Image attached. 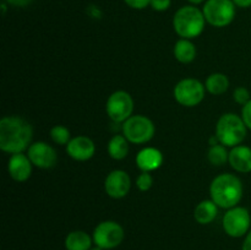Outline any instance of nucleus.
<instances>
[{
    "label": "nucleus",
    "instance_id": "nucleus-1",
    "mask_svg": "<svg viewBox=\"0 0 251 250\" xmlns=\"http://www.w3.org/2000/svg\"><path fill=\"white\" fill-rule=\"evenodd\" d=\"M29 123L19 117H5L0 122V149L9 153H21L32 140Z\"/></svg>",
    "mask_w": 251,
    "mask_h": 250
},
{
    "label": "nucleus",
    "instance_id": "nucleus-2",
    "mask_svg": "<svg viewBox=\"0 0 251 250\" xmlns=\"http://www.w3.org/2000/svg\"><path fill=\"white\" fill-rule=\"evenodd\" d=\"M210 194L213 202L220 207H235L243 198L242 181L233 174H221L211 183Z\"/></svg>",
    "mask_w": 251,
    "mask_h": 250
},
{
    "label": "nucleus",
    "instance_id": "nucleus-3",
    "mask_svg": "<svg viewBox=\"0 0 251 250\" xmlns=\"http://www.w3.org/2000/svg\"><path fill=\"white\" fill-rule=\"evenodd\" d=\"M206 19L202 10L196 5H185L176 12L173 17L174 31L185 39L195 38L202 33Z\"/></svg>",
    "mask_w": 251,
    "mask_h": 250
},
{
    "label": "nucleus",
    "instance_id": "nucleus-4",
    "mask_svg": "<svg viewBox=\"0 0 251 250\" xmlns=\"http://www.w3.org/2000/svg\"><path fill=\"white\" fill-rule=\"evenodd\" d=\"M216 135L221 145L228 147H235L242 144L247 136V125L244 120L237 114L228 113L222 115L217 123Z\"/></svg>",
    "mask_w": 251,
    "mask_h": 250
},
{
    "label": "nucleus",
    "instance_id": "nucleus-5",
    "mask_svg": "<svg viewBox=\"0 0 251 250\" xmlns=\"http://www.w3.org/2000/svg\"><path fill=\"white\" fill-rule=\"evenodd\" d=\"M206 22L215 27H226L235 17V4L233 0H206L202 7Z\"/></svg>",
    "mask_w": 251,
    "mask_h": 250
},
{
    "label": "nucleus",
    "instance_id": "nucleus-6",
    "mask_svg": "<svg viewBox=\"0 0 251 250\" xmlns=\"http://www.w3.org/2000/svg\"><path fill=\"white\" fill-rule=\"evenodd\" d=\"M123 135L132 144H145L153 137L154 125L144 115H134L123 124Z\"/></svg>",
    "mask_w": 251,
    "mask_h": 250
},
{
    "label": "nucleus",
    "instance_id": "nucleus-7",
    "mask_svg": "<svg viewBox=\"0 0 251 250\" xmlns=\"http://www.w3.org/2000/svg\"><path fill=\"white\" fill-rule=\"evenodd\" d=\"M93 243L104 250L114 249L124 239V229L114 221H104L93 230Z\"/></svg>",
    "mask_w": 251,
    "mask_h": 250
},
{
    "label": "nucleus",
    "instance_id": "nucleus-8",
    "mask_svg": "<svg viewBox=\"0 0 251 250\" xmlns=\"http://www.w3.org/2000/svg\"><path fill=\"white\" fill-rule=\"evenodd\" d=\"M251 217L245 207H232L223 217V229L229 237L240 238L249 233Z\"/></svg>",
    "mask_w": 251,
    "mask_h": 250
},
{
    "label": "nucleus",
    "instance_id": "nucleus-9",
    "mask_svg": "<svg viewBox=\"0 0 251 250\" xmlns=\"http://www.w3.org/2000/svg\"><path fill=\"white\" fill-rule=\"evenodd\" d=\"M174 97L176 102L185 107L198 105L205 97V87L195 78H184L176 83L174 88Z\"/></svg>",
    "mask_w": 251,
    "mask_h": 250
},
{
    "label": "nucleus",
    "instance_id": "nucleus-10",
    "mask_svg": "<svg viewBox=\"0 0 251 250\" xmlns=\"http://www.w3.org/2000/svg\"><path fill=\"white\" fill-rule=\"evenodd\" d=\"M134 110L131 96L125 91H117L107 100V113L114 123L126 122Z\"/></svg>",
    "mask_w": 251,
    "mask_h": 250
},
{
    "label": "nucleus",
    "instance_id": "nucleus-11",
    "mask_svg": "<svg viewBox=\"0 0 251 250\" xmlns=\"http://www.w3.org/2000/svg\"><path fill=\"white\" fill-rule=\"evenodd\" d=\"M28 158L32 164L39 168H53L58 161L55 150L46 142H34L28 149Z\"/></svg>",
    "mask_w": 251,
    "mask_h": 250
},
{
    "label": "nucleus",
    "instance_id": "nucleus-12",
    "mask_svg": "<svg viewBox=\"0 0 251 250\" xmlns=\"http://www.w3.org/2000/svg\"><path fill=\"white\" fill-rule=\"evenodd\" d=\"M131 186L130 176L124 171H113L108 174L104 181L105 193L114 199H122L127 195Z\"/></svg>",
    "mask_w": 251,
    "mask_h": 250
},
{
    "label": "nucleus",
    "instance_id": "nucleus-13",
    "mask_svg": "<svg viewBox=\"0 0 251 250\" xmlns=\"http://www.w3.org/2000/svg\"><path fill=\"white\" fill-rule=\"evenodd\" d=\"M96 147L91 139L86 136L74 137L66 145V152L76 161H87L95 154Z\"/></svg>",
    "mask_w": 251,
    "mask_h": 250
},
{
    "label": "nucleus",
    "instance_id": "nucleus-14",
    "mask_svg": "<svg viewBox=\"0 0 251 250\" xmlns=\"http://www.w3.org/2000/svg\"><path fill=\"white\" fill-rule=\"evenodd\" d=\"M9 173L16 181H26L31 176L32 162L28 156L22 153L12 154L9 161Z\"/></svg>",
    "mask_w": 251,
    "mask_h": 250
},
{
    "label": "nucleus",
    "instance_id": "nucleus-15",
    "mask_svg": "<svg viewBox=\"0 0 251 250\" xmlns=\"http://www.w3.org/2000/svg\"><path fill=\"white\" fill-rule=\"evenodd\" d=\"M163 163V154L154 147L141 150L136 157V164L142 172H152L158 169Z\"/></svg>",
    "mask_w": 251,
    "mask_h": 250
},
{
    "label": "nucleus",
    "instance_id": "nucleus-16",
    "mask_svg": "<svg viewBox=\"0 0 251 250\" xmlns=\"http://www.w3.org/2000/svg\"><path fill=\"white\" fill-rule=\"evenodd\" d=\"M228 161L235 171L249 173L251 172V149L248 146L233 147Z\"/></svg>",
    "mask_w": 251,
    "mask_h": 250
},
{
    "label": "nucleus",
    "instance_id": "nucleus-17",
    "mask_svg": "<svg viewBox=\"0 0 251 250\" xmlns=\"http://www.w3.org/2000/svg\"><path fill=\"white\" fill-rule=\"evenodd\" d=\"M92 240L83 230H74L69 233L65 238L66 250H90L92 248Z\"/></svg>",
    "mask_w": 251,
    "mask_h": 250
},
{
    "label": "nucleus",
    "instance_id": "nucleus-18",
    "mask_svg": "<svg viewBox=\"0 0 251 250\" xmlns=\"http://www.w3.org/2000/svg\"><path fill=\"white\" fill-rule=\"evenodd\" d=\"M218 213L217 205L212 200H203L196 206L194 217L200 225H208L216 218Z\"/></svg>",
    "mask_w": 251,
    "mask_h": 250
},
{
    "label": "nucleus",
    "instance_id": "nucleus-19",
    "mask_svg": "<svg viewBox=\"0 0 251 250\" xmlns=\"http://www.w3.org/2000/svg\"><path fill=\"white\" fill-rule=\"evenodd\" d=\"M174 56H176V60H179L180 63H191L196 56L195 46H194L189 39H179L176 43V46H174Z\"/></svg>",
    "mask_w": 251,
    "mask_h": 250
},
{
    "label": "nucleus",
    "instance_id": "nucleus-20",
    "mask_svg": "<svg viewBox=\"0 0 251 250\" xmlns=\"http://www.w3.org/2000/svg\"><path fill=\"white\" fill-rule=\"evenodd\" d=\"M108 152L110 157L114 159H123L126 157L129 152V145H127V139L124 135H115L110 139L108 144Z\"/></svg>",
    "mask_w": 251,
    "mask_h": 250
},
{
    "label": "nucleus",
    "instance_id": "nucleus-21",
    "mask_svg": "<svg viewBox=\"0 0 251 250\" xmlns=\"http://www.w3.org/2000/svg\"><path fill=\"white\" fill-rule=\"evenodd\" d=\"M228 87H229V80L225 74H212L206 80V88L212 95H223L228 90Z\"/></svg>",
    "mask_w": 251,
    "mask_h": 250
},
{
    "label": "nucleus",
    "instance_id": "nucleus-22",
    "mask_svg": "<svg viewBox=\"0 0 251 250\" xmlns=\"http://www.w3.org/2000/svg\"><path fill=\"white\" fill-rule=\"evenodd\" d=\"M229 158L227 150H226L225 145H215L211 146L210 151H208V161L213 164V166H222Z\"/></svg>",
    "mask_w": 251,
    "mask_h": 250
},
{
    "label": "nucleus",
    "instance_id": "nucleus-23",
    "mask_svg": "<svg viewBox=\"0 0 251 250\" xmlns=\"http://www.w3.org/2000/svg\"><path fill=\"white\" fill-rule=\"evenodd\" d=\"M50 136L55 144L58 145H68L70 141V131L68 127L63 125H56L50 130Z\"/></svg>",
    "mask_w": 251,
    "mask_h": 250
},
{
    "label": "nucleus",
    "instance_id": "nucleus-24",
    "mask_svg": "<svg viewBox=\"0 0 251 250\" xmlns=\"http://www.w3.org/2000/svg\"><path fill=\"white\" fill-rule=\"evenodd\" d=\"M152 184H153V178H152V175L150 174V172H142L136 180L137 188H139L141 191L150 190Z\"/></svg>",
    "mask_w": 251,
    "mask_h": 250
},
{
    "label": "nucleus",
    "instance_id": "nucleus-25",
    "mask_svg": "<svg viewBox=\"0 0 251 250\" xmlns=\"http://www.w3.org/2000/svg\"><path fill=\"white\" fill-rule=\"evenodd\" d=\"M233 97H234L235 102L239 103V104H242V105H245L251 100L249 90L245 87H238L237 90L234 91V95H233Z\"/></svg>",
    "mask_w": 251,
    "mask_h": 250
},
{
    "label": "nucleus",
    "instance_id": "nucleus-26",
    "mask_svg": "<svg viewBox=\"0 0 251 250\" xmlns=\"http://www.w3.org/2000/svg\"><path fill=\"white\" fill-rule=\"evenodd\" d=\"M172 0H151L150 6L154 10V11H166L171 7Z\"/></svg>",
    "mask_w": 251,
    "mask_h": 250
},
{
    "label": "nucleus",
    "instance_id": "nucleus-27",
    "mask_svg": "<svg viewBox=\"0 0 251 250\" xmlns=\"http://www.w3.org/2000/svg\"><path fill=\"white\" fill-rule=\"evenodd\" d=\"M125 4L135 10H142L151 4V0H124Z\"/></svg>",
    "mask_w": 251,
    "mask_h": 250
},
{
    "label": "nucleus",
    "instance_id": "nucleus-28",
    "mask_svg": "<svg viewBox=\"0 0 251 250\" xmlns=\"http://www.w3.org/2000/svg\"><path fill=\"white\" fill-rule=\"evenodd\" d=\"M242 119L244 120L247 127L251 129V100L245 105H243L242 109Z\"/></svg>",
    "mask_w": 251,
    "mask_h": 250
},
{
    "label": "nucleus",
    "instance_id": "nucleus-29",
    "mask_svg": "<svg viewBox=\"0 0 251 250\" xmlns=\"http://www.w3.org/2000/svg\"><path fill=\"white\" fill-rule=\"evenodd\" d=\"M9 5L11 6H16V7H25L28 6L29 4L34 1V0H5Z\"/></svg>",
    "mask_w": 251,
    "mask_h": 250
},
{
    "label": "nucleus",
    "instance_id": "nucleus-30",
    "mask_svg": "<svg viewBox=\"0 0 251 250\" xmlns=\"http://www.w3.org/2000/svg\"><path fill=\"white\" fill-rule=\"evenodd\" d=\"M233 2L235 4V6L243 7V9L251 6V0H233Z\"/></svg>",
    "mask_w": 251,
    "mask_h": 250
},
{
    "label": "nucleus",
    "instance_id": "nucleus-31",
    "mask_svg": "<svg viewBox=\"0 0 251 250\" xmlns=\"http://www.w3.org/2000/svg\"><path fill=\"white\" fill-rule=\"evenodd\" d=\"M242 250H251V230L247 234L244 243H243Z\"/></svg>",
    "mask_w": 251,
    "mask_h": 250
},
{
    "label": "nucleus",
    "instance_id": "nucleus-32",
    "mask_svg": "<svg viewBox=\"0 0 251 250\" xmlns=\"http://www.w3.org/2000/svg\"><path fill=\"white\" fill-rule=\"evenodd\" d=\"M218 142H220V140H218L217 135H213V136L210 139V145H211V146H215V145H218Z\"/></svg>",
    "mask_w": 251,
    "mask_h": 250
},
{
    "label": "nucleus",
    "instance_id": "nucleus-33",
    "mask_svg": "<svg viewBox=\"0 0 251 250\" xmlns=\"http://www.w3.org/2000/svg\"><path fill=\"white\" fill-rule=\"evenodd\" d=\"M191 5H199V4H202L205 2V0H188Z\"/></svg>",
    "mask_w": 251,
    "mask_h": 250
},
{
    "label": "nucleus",
    "instance_id": "nucleus-34",
    "mask_svg": "<svg viewBox=\"0 0 251 250\" xmlns=\"http://www.w3.org/2000/svg\"><path fill=\"white\" fill-rule=\"evenodd\" d=\"M90 250H104V249H102V248H100V247H97V245H96L95 248H91Z\"/></svg>",
    "mask_w": 251,
    "mask_h": 250
}]
</instances>
